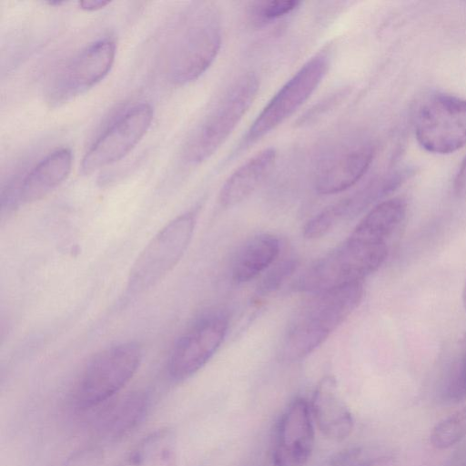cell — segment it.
<instances>
[{
    "mask_svg": "<svg viewBox=\"0 0 466 466\" xmlns=\"http://www.w3.org/2000/svg\"><path fill=\"white\" fill-rule=\"evenodd\" d=\"M407 204L393 198L374 206L359 222L350 237L374 244L388 245L389 238L406 218Z\"/></svg>",
    "mask_w": 466,
    "mask_h": 466,
    "instance_id": "ac0fdd59",
    "label": "cell"
},
{
    "mask_svg": "<svg viewBox=\"0 0 466 466\" xmlns=\"http://www.w3.org/2000/svg\"><path fill=\"white\" fill-rule=\"evenodd\" d=\"M276 157L273 147L264 148L238 167L221 187V207H234L251 195L272 170Z\"/></svg>",
    "mask_w": 466,
    "mask_h": 466,
    "instance_id": "e0dca14e",
    "label": "cell"
},
{
    "mask_svg": "<svg viewBox=\"0 0 466 466\" xmlns=\"http://www.w3.org/2000/svg\"><path fill=\"white\" fill-rule=\"evenodd\" d=\"M453 187L457 197L466 198V157L455 177Z\"/></svg>",
    "mask_w": 466,
    "mask_h": 466,
    "instance_id": "484cf974",
    "label": "cell"
},
{
    "mask_svg": "<svg viewBox=\"0 0 466 466\" xmlns=\"http://www.w3.org/2000/svg\"><path fill=\"white\" fill-rule=\"evenodd\" d=\"M196 225L195 212L184 213L160 229L135 261L127 279L130 294L156 286L177 264L187 248Z\"/></svg>",
    "mask_w": 466,
    "mask_h": 466,
    "instance_id": "5b68a950",
    "label": "cell"
},
{
    "mask_svg": "<svg viewBox=\"0 0 466 466\" xmlns=\"http://www.w3.org/2000/svg\"><path fill=\"white\" fill-rule=\"evenodd\" d=\"M374 154L372 146L360 145L328 160L316 177V190L322 195H331L350 188L367 172Z\"/></svg>",
    "mask_w": 466,
    "mask_h": 466,
    "instance_id": "5bb4252c",
    "label": "cell"
},
{
    "mask_svg": "<svg viewBox=\"0 0 466 466\" xmlns=\"http://www.w3.org/2000/svg\"><path fill=\"white\" fill-rule=\"evenodd\" d=\"M419 144L435 154H450L466 145V99L447 94L426 98L415 116Z\"/></svg>",
    "mask_w": 466,
    "mask_h": 466,
    "instance_id": "8992f818",
    "label": "cell"
},
{
    "mask_svg": "<svg viewBox=\"0 0 466 466\" xmlns=\"http://www.w3.org/2000/svg\"><path fill=\"white\" fill-rule=\"evenodd\" d=\"M315 432L310 406L295 399L281 415L272 450L274 466H304L314 448Z\"/></svg>",
    "mask_w": 466,
    "mask_h": 466,
    "instance_id": "8fae6325",
    "label": "cell"
},
{
    "mask_svg": "<svg viewBox=\"0 0 466 466\" xmlns=\"http://www.w3.org/2000/svg\"><path fill=\"white\" fill-rule=\"evenodd\" d=\"M104 452L99 445H89L75 451L63 466H103Z\"/></svg>",
    "mask_w": 466,
    "mask_h": 466,
    "instance_id": "d4e9b609",
    "label": "cell"
},
{
    "mask_svg": "<svg viewBox=\"0 0 466 466\" xmlns=\"http://www.w3.org/2000/svg\"><path fill=\"white\" fill-rule=\"evenodd\" d=\"M221 46V29L215 14L206 12L189 25L171 60L170 76L185 85L198 79L212 65Z\"/></svg>",
    "mask_w": 466,
    "mask_h": 466,
    "instance_id": "9c48e42d",
    "label": "cell"
},
{
    "mask_svg": "<svg viewBox=\"0 0 466 466\" xmlns=\"http://www.w3.org/2000/svg\"><path fill=\"white\" fill-rule=\"evenodd\" d=\"M173 451L167 432L152 434L130 452L121 466H171Z\"/></svg>",
    "mask_w": 466,
    "mask_h": 466,
    "instance_id": "ffe728a7",
    "label": "cell"
},
{
    "mask_svg": "<svg viewBox=\"0 0 466 466\" xmlns=\"http://www.w3.org/2000/svg\"><path fill=\"white\" fill-rule=\"evenodd\" d=\"M296 268L297 261L292 258H286L274 264L260 281L258 289V294L264 296L278 289L293 274Z\"/></svg>",
    "mask_w": 466,
    "mask_h": 466,
    "instance_id": "603a6c76",
    "label": "cell"
},
{
    "mask_svg": "<svg viewBox=\"0 0 466 466\" xmlns=\"http://www.w3.org/2000/svg\"><path fill=\"white\" fill-rule=\"evenodd\" d=\"M310 410L319 431L329 440L341 441L352 432V412L339 394L333 377L327 376L319 382L312 395Z\"/></svg>",
    "mask_w": 466,
    "mask_h": 466,
    "instance_id": "4fadbf2b",
    "label": "cell"
},
{
    "mask_svg": "<svg viewBox=\"0 0 466 466\" xmlns=\"http://www.w3.org/2000/svg\"><path fill=\"white\" fill-rule=\"evenodd\" d=\"M466 437V405L437 422L431 431V444L446 450Z\"/></svg>",
    "mask_w": 466,
    "mask_h": 466,
    "instance_id": "44dd1931",
    "label": "cell"
},
{
    "mask_svg": "<svg viewBox=\"0 0 466 466\" xmlns=\"http://www.w3.org/2000/svg\"><path fill=\"white\" fill-rule=\"evenodd\" d=\"M355 466H398V463L392 456H380L357 463Z\"/></svg>",
    "mask_w": 466,
    "mask_h": 466,
    "instance_id": "4316f807",
    "label": "cell"
},
{
    "mask_svg": "<svg viewBox=\"0 0 466 466\" xmlns=\"http://www.w3.org/2000/svg\"><path fill=\"white\" fill-rule=\"evenodd\" d=\"M72 161L69 148L57 149L47 155L22 179L14 200L17 204H30L42 199L66 179Z\"/></svg>",
    "mask_w": 466,
    "mask_h": 466,
    "instance_id": "2e32d148",
    "label": "cell"
},
{
    "mask_svg": "<svg viewBox=\"0 0 466 466\" xmlns=\"http://www.w3.org/2000/svg\"><path fill=\"white\" fill-rule=\"evenodd\" d=\"M109 1L104 0H84L78 3L81 9L85 11H96L109 5Z\"/></svg>",
    "mask_w": 466,
    "mask_h": 466,
    "instance_id": "83f0119b",
    "label": "cell"
},
{
    "mask_svg": "<svg viewBox=\"0 0 466 466\" xmlns=\"http://www.w3.org/2000/svg\"><path fill=\"white\" fill-rule=\"evenodd\" d=\"M300 4L295 0L259 1L251 5L250 15L256 24L265 25L290 14Z\"/></svg>",
    "mask_w": 466,
    "mask_h": 466,
    "instance_id": "7402d4cb",
    "label": "cell"
},
{
    "mask_svg": "<svg viewBox=\"0 0 466 466\" xmlns=\"http://www.w3.org/2000/svg\"><path fill=\"white\" fill-rule=\"evenodd\" d=\"M388 256V245L349 237L341 245L312 264L299 279V288L321 293L362 280L375 272Z\"/></svg>",
    "mask_w": 466,
    "mask_h": 466,
    "instance_id": "7a4b0ae2",
    "label": "cell"
},
{
    "mask_svg": "<svg viewBox=\"0 0 466 466\" xmlns=\"http://www.w3.org/2000/svg\"><path fill=\"white\" fill-rule=\"evenodd\" d=\"M142 349L136 342L110 346L95 355L81 372L73 402L80 410L102 406L117 395L137 372Z\"/></svg>",
    "mask_w": 466,
    "mask_h": 466,
    "instance_id": "3957f363",
    "label": "cell"
},
{
    "mask_svg": "<svg viewBox=\"0 0 466 466\" xmlns=\"http://www.w3.org/2000/svg\"><path fill=\"white\" fill-rule=\"evenodd\" d=\"M446 399L460 402L466 399V351L453 364L445 388Z\"/></svg>",
    "mask_w": 466,
    "mask_h": 466,
    "instance_id": "cb8c5ba5",
    "label": "cell"
},
{
    "mask_svg": "<svg viewBox=\"0 0 466 466\" xmlns=\"http://www.w3.org/2000/svg\"><path fill=\"white\" fill-rule=\"evenodd\" d=\"M115 56L116 44L109 38L90 45L61 73L52 92L53 100H68L96 86L110 71Z\"/></svg>",
    "mask_w": 466,
    "mask_h": 466,
    "instance_id": "7c38bea8",
    "label": "cell"
},
{
    "mask_svg": "<svg viewBox=\"0 0 466 466\" xmlns=\"http://www.w3.org/2000/svg\"><path fill=\"white\" fill-rule=\"evenodd\" d=\"M153 119L150 105L128 109L113 123L85 154L81 171L87 175L125 157L147 132Z\"/></svg>",
    "mask_w": 466,
    "mask_h": 466,
    "instance_id": "30bf717a",
    "label": "cell"
},
{
    "mask_svg": "<svg viewBox=\"0 0 466 466\" xmlns=\"http://www.w3.org/2000/svg\"><path fill=\"white\" fill-rule=\"evenodd\" d=\"M329 68L326 54L308 60L273 96L248 128L242 146L254 143L291 116L314 93Z\"/></svg>",
    "mask_w": 466,
    "mask_h": 466,
    "instance_id": "52a82bcc",
    "label": "cell"
},
{
    "mask_svg": "<svg viewBox=\"0 0 466 466\" xmlns=\"http://www.w3.org/2000/svg\"><path fill=\"white\" fill-rule=\"evenodd\" d=\"M462 303H463V307L466 310V279H465L463 290H462Z\"/></svg>",
    "mask_w": 466,
    "mask_h": 466,
    "instance_id": "f1b7e54d",
    "label": "cell"
},
{
    "mask_svg": "<svg viewBox=\"0 0 466 466\" xmlns=\"http://www.w3.org/2000/svg\"><path fill=\"white\" fill-rule=\"evenodd\" d=\"M279 251V240L273 235L261 234L250 238L234 258L231 269L233 281L242 284L254 279L274 264Z\"/></svg>",
    "mask_w": 466,
    "mask_h": 466,
    "instance_id": "d6986e66",
    "label": "cell"
},
{
    "mask_svg": "<svg viewBox=\"0 0 466 466\" xmlns=\"http://www.w3.org/2000/svg\"><path fill=\"white\" fill-rule=\"evenodd\" d=\"M258 91V80L254 74L248 73L238 77L192 135L186 146V160L199 164L209 158L248 112Z\"/></svg>",
    "mask_w": 466,
    "mask_h": 466,
    "instance_id": "277c9868",
    "label": "cell"
},
{
    "mask_svg": "<svg viewBox=\"0 0 466 466\" xmlns=\"http://www.w3.org/2000/svg\"><path fill=\"white\" fill-rule=\"evenodd\" d=\"M228 319L223 312L208 313L198 319L176 342L168 358L172 380L183 381L200 370L223 342Z\"/></svg>",
    "mask_w": 466,
    "mask_h": 466,
    "instance_id": "ba28073f",
    "label": "cell"
},
{
    "mask_svg": "<svg viewBox=\"0 0 466 466\" xmlns=\"http://www.w3.org/2000/svg\"><path fill=\"white\" fill-rule=\"evenodd\" d=\"M313 295L287 327L279 353L286 361H299L319 348L358 308L363 285L359 282Z\"/></svg>",
    "mask_w": 466,
    "mask_h": 466,
    "instance_id": "6da1fadb",
    "label": "cell"
},
{
    "mask_svg": "<svg viewBox=\"0 0 466 466\" xmlns=\"http://www.w3.org/2000/svg\"><path fill=\"white\" fill-rule=\"evenodd\" d=\"M148 407L149 397L141 390L113 399L99 413L95 423V431L102 441H118L142 421Z\"/></svg>",
    "mask_w": 466,
    "mask_h": 466,
    "instance_id": "9a60e30c",
    "label": "cell"
}]
</instances>
